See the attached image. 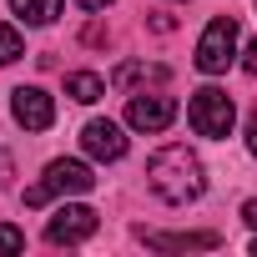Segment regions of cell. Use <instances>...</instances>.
Here are the masks:
<instances>
[{"mask_svg":"<svg viewBox=\"0 0 257 257\" xmlns=\"http://www.w3.org/2000/svg\"><path fill=\"white\" fill-rule=\"evenodd\" d=\"M147 187H152L162 202H172V207L197 202V197L207 192V177H202L197 152H187V147H162V152L147 162Z\"/></svg>","mask_w":257,"mask_h":257,"instance_id":"obj_1","label":"cell"},{"mask_svg":"<svg viewBox=\"0 0 257 257\" xmlns=\"http://www.w3.org/2000/svg\"><path fill=\"white\" fill-rule=\"evenodd\" d=\"M187 121H192L197 137H207V142H227V137H232V121H237V106H232L227 91L202 86V91H192V101H187Z\"/></svg>","mask_w":257,"mask_h":257,"instance_id":"obj_2","label":"cell"},{"mask_svg":"<svg viewBox=\"0 0 257 257\" xmlns=\"http://www.w3.org/2000/svg\"><path fill=\"white\" fill-rule=\"evenodd\" d=\"M96 187V177H91V167L86 162H51L46 167V177L36 182V187H26V207H46L51 197H81V192H91Z\"/></svg>","mask_w":257,"mask_h":257,"instance_id":"obj_3","label":"cell"},{"mask_svg":"<svg viewBox=\"0 0 257 257\" xmlns=\"http://www.w3.org/2000/svg\"><path fill=\"white\" fill-rule=\"evenodd\" d=\"M232 61H237V21H232V16H217V21L202 31V41H197V71L222 76Z\"/></svg>","mask_w":257,"mask_h":257,"instance_id":"obj_4","label":"cell"},{"mask_svg":"<svg viewBox=\"0 0 257 257\" xmlns=\"http://www.w3.org/2000/svg\"><path fill=\"white\" fill-rule=\"evenodd\" d=\"M91 232H96V212L81 207V202L56 207V217L46 222V242H56V247H76V242H86Z\"/></svg>","mask_w":257,"mask_h":257,"instance_id":"obj_5","label":"cell"},{"mask_svg":"<svg viewBox=\"0 0 257 257\" xmlns=\"http://www.w3.org/2000/svg\"><path fill=\"white\" fill-rule=\"evenodd\" d=\"M177 121V101L172 96H132L126 101V126L132 132H167V126Z\"/></svg>","mask_w":257,"mask_h":257,"instance_id":"obj_6","label":"cell"},{"mask_svg":"<svg viewBox=\"0 0 257 257\" xmlns=\"http://www.w3.org/2000/svg\"><path fill=\"white\" fill-rule=\"evenodd\" d=\"M11 111H16V121L26 126V132H46V126L56 121V101L41 86H21L16 101H11Z\"/></svg>","mask_w":257,"mask_h":257,"instance_id":"obj_7","label":"cell"},{"mask_svg":"<svg viewBox=\"0 0 257 257\" xmlns=\"http://www.w3.org/2000/svg\"><path fill=\"white\" fill-rule=\"evenodd\" d=\"M81 147H86V157H96V162H121V157H126V137H121L116 121H86Z\"/></svg>","mask_w":257,"mask_h":257,"instance_id":"obj_8","label":"cell"},{"mask_svg":"<svg viewBox=\"0 0 257 257\" xmlns=\"http://www.w3.org/2000/svg\"><path fill=\"white\" fill-rule=\"evenodd\" d=\"M147 247H162V252H187V247H217L222 237L217 232H142Z\"/></svg>","mask_w":257,"mask_h":257,"instance_id":"obj_9","label":"cell"},{"mask_svg":"<svg viewBox=\"0 0 257 257\" xmlns=\"http://www.w3.org/2000/svg\"><path fill=\"white\" fill-rule=\"evenodd\" d=\"M66 96H71V101H81V106H91V101H101V96H106V81H101V76H91V71H71V76H66Z\"/></svg>","mask_w":257,"mask_h":257,"instance_id":"obj_10","label":"cell"},{"mask_svg":"<svg viewBox=\"0 0 257 257\" xmlns=\"http://www.w3.org/2000/svg\"><path fill=\"white\" fill-rule=\"evenodd\" d=\"M11 11L26 21V26H51L61 16V0H11Z\"/></svg>","mask_w":257,"mask_h":257,"instance_id":"obj_11","label":"cell"},{"mask_svg":"<svg viewBox=\"0 0 257 257\" xmlns=\"http://www.w3.org/2000/svg\"><path fill=\"white\" fill-rule=\"evenodd\" d=\"M21 56H26L21 31H16V26H0V66H11V61H21Z\"/></svg>","mask_w":257,"mask_h":257,"instance_id":"obj_12","label":"cell"},{"mask_svg":"<svg viewBox=\"0 0 257 257\" xmlns=\"http://www.w3.org/2000/svg\"><path fill=\"white\" fill-rule=\"evenodd\" d=\"M142 76H147V81H167V66H137V61H132V66L116 71V86H132V81H142Z\"/></svg>","mask_w":257,"mask_h":257,"instance_id":"obj_13","label":"cell"},{"mask_svg":"<svg viewBox=\"0 0 257 257\" xmlns=\"http://www.w3.org/2000/svg\"><path fill=\"white\" fill-rule=\"evenodd\" d=\"M21 247H26V232L16 222H0V257H16Z\"/></svg>","mask_w":257,"mask_h":257,"instance_id":"obj_14","label":"cell"},{"mask_svg":"<svg viewBox=\"0 0 257 257\" xmlns=\"http://www.w3.org/2000/svg\"><path fill=\"white\" fill-rule=\"evenodd\" d=\"M247 152H252V157H257V111H252V116H247Z\"/></svg>","mask_w":257,"mask_h":257,"instance_id":"obj_15","label":"cell"},{"mask_svg":"<svg viewBox=\"0 0 257 257\" xmlns=\"http://www.w3.org/2000/svg\"><path fill=\"white\" fill-rule=\"evenodd\" d=\"M242 71H247V76H257V41L247 46V56H242Z\"/></svg>","mask_w":257,"mask_h":257,"instance_id":"obj_16","label":"cell"},{"mask_svg":"<svg viewBox=\"0 0 257 257\" xmlns=\"http://www.w3.org/2000/svg\"><path fill=\"white\" fill-rule=\"evenodd\" d=\"M6 177H11V152L0 147V187H6Z\"/></svg>","mask_w":257,"mask_h":257,"instance_id":"obj_17","label":"cell"},{"mask_svg":"<svg viewBox=\"0 0 257 257\" xmlns=\"http://www.w3.org/2000/svg\"><path fill=\"white\" fill-rule=\"evenodd\" d=\"M76 6H81V11H106L111 0H76Z\"/></svg>","mask_w":257,"mask_h":257,"instance_id":"obj_18","label":"cell"},{"mask_svg":"<svg viewBox=\"0 0 257 257\" xmlns=\"http://www.w3.org/2000/svg\"><path fill=\"white\" fill-rule=\"evenodd\" d=\"M242 217H247V227H257V202H247V207H242Z\"/></svg>","mask_w":257,"mask_h":257,"instance_id":"obj_19","label":"cell"},{"mask_svg":"<svg viewBox=\"0 0 257 257\" xmlns=\"http://www.w3.org/2000/svg\"><path fill=\"white\" fill-rule=\"evenodd\" d=\"M177 6H187V0H177Z\"/></svg>","mask_w":257,"mask_h":257,"instance_id":"obj_20","label":"cell"},{"mask_svg":"<svg viewBox=\"0 0 257 257\" xmlns=\"http://www.w3.org/2000/svg\"><path fill=\"white\" fill-rule=\"evenodd\" d=\"M252 252H257V242H252Z\"/></svg>","mask_w":257,"mask_h":257,"instance_id":"obj_21","label":"cell"}]
</instances>
